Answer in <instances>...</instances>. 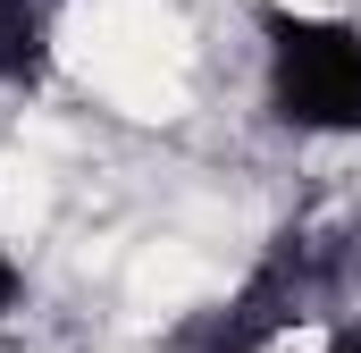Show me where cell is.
Returning a JSON list of instances; mask_svg holds the SVG:
<instances>
[{
	"mask_svg": "<svg viewBox=\"0 0 361 353\" xmlns=\"http://www.w3.org/2000/svg\"><path fill=\"white\" fill-rule=\"evenodd\" d=\"M261 51H269V109L286 126L361 135V34L345 17L261 0Z\"/></svg>",
	"mask_w": 361,
	"mask_h": 353,
	"instance_id": "1",
	"label": "cell"
},
{
	"mask_svg": "<svg viewBox=\"0 0 361 353\" xmlns=\"http://www.w3.org/2000/svg\"><path fill=\"white\" fill-rule=\"evenodd\" d=\"M302 294H311V261H302L294 236H286L269 261H261L219 311H210V320H202V328H193V345H185V353H269L277 337L302 320Z\"/></svg>",
	"mask_w": 361,
	"mask_h": 353,
	"instance_id": "2",
	"label": "cell"
},
{
	"mask_svg": "<svg viewBox=\"0 0 361 353\" xmlns=\"http://www.w3.org/2000/svg\"><path fill=\"white\" fill-rule=\"evenodd\" d=\"M51 76V8L42 0H0V92H25Z\"/></svg>",
	"mask_w": 361,
	"mask_h": 353,
	"instance_id": "3",
	"label": "cell"
},
{
	"mask_svg": "<svg viewBox=\"0 0 361 353\" xmlns=\"http://www.w3.org/2000/svg\"><path fill=\"white\" fill-rule=\"evenodd\" d=\"M17 294H25V269H17V253H8V244H0V311H8Z\"/></svg>",
	"mask_w": 361,
	"mask_h": 353,
	"instance_id": "4",
	"label": "cell"
},
{
	"mask_svg": "<svg viewBox=\"0 0 361 353\" xmlns=\"http://www.w3.org/2000/svg\"><path fill=\"white\" fill-rule=\"evenodd\" d=\"M328 353H361V320H345V328L328 337Z\"/></svg>",
	"mask_w": 361,
	"mask_h": 353,
	"instance_id": "5",
	"label": "cell"
}]
</instances>
